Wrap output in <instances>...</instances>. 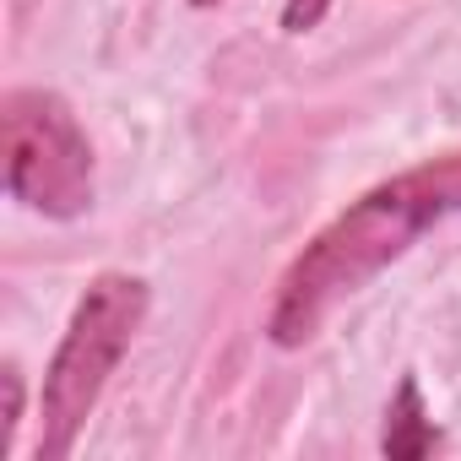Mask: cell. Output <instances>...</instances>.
<instances>
[{"label":"cell","mask_w":461,"mask_h":461,"mask_svg":"<svg viewBox=\"0 0 461 461\" xmlns=\"http://www.w3.org/2000/svg\"><path fill=\"white\" fill-rule=\"evenodd\" d=\"M190 6H222V0H190Z\"/></svg>","instance_id":"cell-7"},{"label":"cell","mask_w":461,"mask_h":461,"mask_svg":"<svg viewBox=\"0 0 461 461\" xmlns=\"http://www.w3.org/2000/svg\"><path fill=\"white\" fill-rule=\"evenodd\" d=\"M456 212H461V152H445L380 179L288 261L277 299L267 310V337L277 348H304L342 299L364 294L434 222Z\"/></svg>","instance_id":"cell-1"},{"label":"cell","mask_w":461,"mask_h":461,"mask_svg":"<svg viewBox=\"0 0 461 461\" xmlns=\"http://www.w3.org/2000/svg\"><path fill=\"white\" fill-rule=\"evenodd\" d=\"M0 141H6V195L39 217L71 222L93 206V141L77 109L50 87H12L0 98Z\"/></svg>","instance_id":"cell-3"},{"label":"cell","mask_w":461,"mask_h":461,"mask_svg":"<svg viewBox=\"0 0 461 461\" xmlns=\"http://www.w3.org/2000/svg\"><path fill=\"white\" fill-rule=\"evenodd\" d=\"M147 283L131 272H98L87 283V294L77 299L60 348L44 369V391H39V461H66L109 385V375L120 369V358L131 353L141 321H147Z\"/></svg>","instance_id":"cell-2"},{"label":"cell","mask_w":461,"mask_h":461,"mask_svg":"<svg viewBox=\"0 0 461 461\" xmlns=\"http://www.w3.org/2000/svg\"><path fill=\"white\" fill-rule=\"evenodd\" d=\"M0 385H6V412H0V461L17 450V429H23V402H28V385H23V369L6 364L0 369Z\"/></svg>","instance_id":"cell-5"},{"label":"cell","mask_w":461,"mask_h":461,"mask_svg":"<svg viewBox=\"0 0 461 461\" xmlns=\"http://www.w3.org/2000/svg\"><path fill=\"white\" fill-rule=\"evenodd\" d=\"M380 450H385L391 461H418V456L439 450V429H434V418L423 412V396H418V380H412V375H402V385H396V396H391V407H385Z\"/></svg>","instance_id":"cell-4"},{"label":"cell","mask_w":461,"mask_h":461,"mask_svg":"<svg viewBox=\"0 0 461 461\" xmlns=\"http://www.w3.org/2000/svg\"><path fill=\"white\" fill-rule=\"evenodd\" d=\"M326 12H331V0H288L283 6V33H310V28L326 23Z\"/></svg>","instance_id":"cell-6"}]
</instances>
